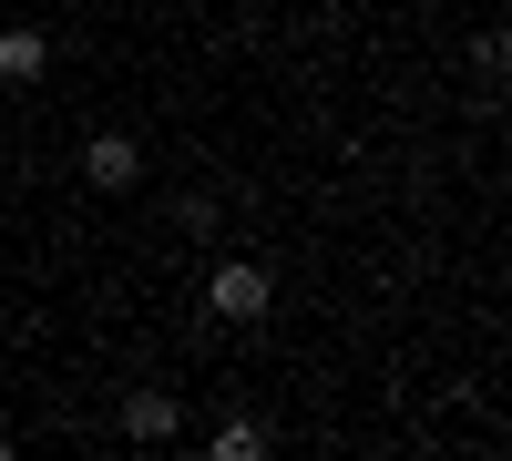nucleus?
Instances as JSON below:
<instances>
[{"label": "nucleus", "mask_w": 512, "mask_h": 461, "mask_svg": "<svg viewBox=\"0 0 512 461\" xmlns=\"http://www.w3.org/2000/svg\"><path fill=\"white\" fill-rule=\"evenodd\" d=\"M267 308H277V277L256 257H216V267H205V318H216V328H256Z\"/></svg>", "instance_id": "nucleus-1"}, {"label": "nucleus", "mask_w": 512, "mask_h": 461, "mask_svg": "<svg viewBox=\"0 0 512 461\" xmlns=\"http://www.w3.org/2000/svg\"><path fill=\"white\" fill-rule=\"evenodd\" d=\"M82 185H93V195H123V185H144V144L123 134V123H113V134H93V144H82Z\"/></svg>", "instance_id": "nucleus-2"}, {"label": "nucleus", "mask_w": 512, "mask_h": 461, "mask_svg": "<svg viewBox=\"0 0 512 461\" xmlns=\"http://www.w3.org/2000/svg\"><path fill=\"white\" fill-rule=\"evenodd\" d=\"M175 431H185V400L175 390H123V441H134V451H164Z\"/></svg>", "instance_id": "nucleus-3"}, {"label": "nucleus", "mask_w": 512, "mask_h": 461, "mask_svg": "<svg viewBox=\"0 0 512 461\" xmlns=\"http://www.w3.org/2000/svg\"><path fill=\"white\" fill-rule=\"evenodd\" d=\"M41 72H52V31H31V21H0V82H11V93H31Z\"/></svg>", "instance_id": "nucleus-4"}, {"label": "nucleus", "mask_w": 512, "mask_h": 461, "mask_svg": "<svg viewBox=\"0 0 512 461\" xmlns=\"http://www.w3.org/2000/svg\"><path fill=\"white\" fill-rule=\"evenodd\" d=\"M205 451H216V461H267L277 431H267V421H216V431H205Z\"/></svg>", "instance_id": "nucleus-5"}]
</instances>
